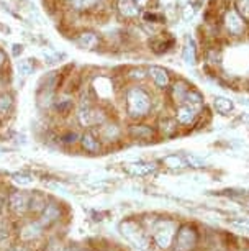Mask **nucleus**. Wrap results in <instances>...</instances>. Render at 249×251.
Wrapping results in <instances>:
<instances>
[{"mask_svg": "<svg viewBox=\"0 0 249 251\" xmlns=\"http://www.w3.org/2000/svg\"><path fill=\"white\" fill-rule=\"evenodd\" d=\"M153 94L143 86H130L125 91V112L131 120L139 122L153 112Z\"/></svg>", "mask_w": 249, "mask_h": 251, "instance_id": "nucleus-1", "label": "nucleus"}, {"mask_svg": "<svg viewBox=\"0 0 249 251\" xmlns=\"http://www.w3.org/2000/svg\"><path fill=\"white\" fill-rule=\"evenodd\" d=\"M218 26L220 35L229 40H239L249 33V22L244 20L233 5H226L218 13Z\"/></svg>", "mask_w": 249, "mask_h": 251, "instance_id": "nucleus-2", "label": "nucleus"}, {"mask_svg": "<svg viewBox=\"0 0 249 251\" xmlns=\"http://www.w3.org/2000/svg\"><path fill=\"white\" fill-rule=\"evenodd\" d=\"M177 228H179L177 222H174L171 219H159L153 224L149 236H151L153 243L156 245L159 250L167 251L172 248Z\"/></svg>", "mask_w": 249, "mask_h": 251, "instance_id": "nucleus-3", "label": "nucleus"}, {"mask_svg": "<svg viewBox=\"0 0 249 251\" xmlns=\"http://www.w3.org/2000/svg\"><path fill=\"white\" fill-rule=\"evenodd\" d=\"M120 233L139 251H148L151 248V236L143 228V225L138 220H123L120 224Z\"/></svg>", "mask_w": 249, "mask_h": 251, "instance_id": "nucleus-4", "label": "nucleus"}, {"mask_svg": "<svg viewBox=\"0 0 249 251\" xmlns=\"http://www.w3.org/2000/svg\"><path fill=\"white\" fill-rule=\"evenodd\" d=\"M200 245V231L194 224H181L172 243V251H197Z\"/></svg>", "mask_w": 249, "mask_h": 251, "instance_id": "nucleus-5", "label": "nucleus"}, {"mask_svg": "<svg viewBox=\"0 0 249 251\" xmlns=\"http://www.w3.org/2000/svg\"><path fill=\"white\" fill-rule=\"evenodd\" d=\"M172 115L174 118L179 123L181 128H195L197 125L200 123V118H202V113H204V108H199V107H194V105H189V103H182V105H177V107H172Z\"/></svg>", "mask_w": 249, "mask_h": 251, "instance_id": "nucleus-6", "label": "nucleus"}, {"mask_svg": "<svg viewBox=\"0 0 249 251\" xmlns=\"http://www.w3.org/2000/svg\"><path fill=\"white\" fill-rule=\"evenodd\" d=\"M194 87L189 80L185 79H174L171 87H169V100H171L172 107H177V105H182V103H185V99H187V94H189L190 89Z\"/></svg>", "mask_w": 249, "mask_h": 251, "instance_id": "nucleus-7", "label": "nucleus"}, {"mask_svg": "<svg viewBox=\"0 0 249 251\" xmlns=\"http://www.w3.org/2000/svg\"><path fill=\"white\" fill-rule=\"evenodd\" d=\"M148 77L151 79L153 86L159 89V91L167 92L172 84V75L167 69L161 68V66H149L148 68Z\"/></svg>", "mask_w": 249, "mask_h": 251, "instance_id": "nucleus-8", "label": "nucleus"}, {"mask_svg": "<svg viewBox=\"0 0 249 251\" xmlns=\"http://www.w3.org/2000/svg\"><path fill=\"white\" fill-rule=\"evenodd\" d=\"M156 131L162 138H174V136L179 135L181 126L176 118H174V115H161L158 118Z\"/></svg>", "mask_w": 249, "mask_h": 251, "instance_id": "nucleus-9", "label": "nucleus"}, {"mask_svg": "<svg viewBox=\"0 0 249 251\" xmlns=\"http://www.w3.org/2000/svg\"><path fill=\"white\" fill-rule=\"evenodd\" d=\"M128 135L136 141H154L158 136V131L154 126L146 125V123H133L128 128Z\"/></svg>", "mask_w": 249, "mask_h": 251, "instance_id": "nucleus-10", "label": "nucleus"}, {"mask_svg": "<svg viewBox=\"0 0 249 251\" xmlns=\"http://www.w3.org/2000/svg\"><path fill=\"white\" fill-rule=\"evenodd\" d=\"M115 8L116 13L126 22H135L141 17L139 7L135 3V0H115Z\"/></svg>", "mask_w": 249, "mask_h": 251, "instance_id": "nucleus-11", "label": "nucleus"}, {"mask_svg": "<svg viewBox=\"0 0 249 251\" xmlns=\"http://www.w3.org/2000/svg\"><path fill=\"white\" fill-rule=\"evenodd\" d=\"M123 169L131 176L136 177H144L153 174L158 169L156 163H151V161H136V163H128L123 166Z\"/></svg>", "mask_w": 249, "mask_h": 251, "instance_id": "nucleus-12", "label": "nucleus"}, {"mask_svg": "<svg viewBox=\"0 0 249 251\" xmlns=\"http://www.w3.org/2000/svg\"><path fill=\"white\" fill-rule=\"evenodd\" d=\"M176 45H177L176 38L171 36L169 33H161V35H156L151 41H149L151 50L154 51V53H158V54L167 53V51L174 50V48H176Z\"/></svg>", "mask_w": 249, "mask_h": 251, "instance_id": "nucleus-13", "label": "nucleus"}, {"mask_svg": "<svg viewBox=\"0 0 249 251\" xmlns=\"http://www.w3.org/2000/svg\"><path fill=\"white\" fill-rule=\"evenodd\" d=\"M81 145L84 151L91 154H98L102 151V140L98 133H95L93 130H87L86 133L81 136Z\"/></svg>", "mask_w": 249, "mask_h": 251, "instance_id": "nucleus-14", "label": "nucleus"}, {"mask_svg": "<svg viewBox=\"0 0 249 251\" xmlns=\"http://www.w3.org/2000/svg\"><path fill=\"white\" fill-rule=\"evenodd\" d=\"M182 59L189 66H195L199 63V45L192 36H185L184 46H182Z\"/></svg>", "mask_w": 249, "mask_h": 251, "instance_id": "nucleus-15", "label": "nucleus"}, {"mask_svg": "<svg viewBox=\"0 0 249 251\" xmlns=\"http://www.w3.org/2000/svg\"><path fill=\"white\" fill-rule=\"evenodd\" d=\"M8 205H10V208L17 215H22L23 212H26L28 207H30V196L20 191L13 192L10 194V197H8Z\"/></svg>", "mask_w": 249, "mask_h": 251, "instance_id": "nucleus-16", "label": "nucleus"}, {"mask_svg": "<svg viewBox=\"0 0 249 251\" xmlns=\"http://www.w3.org/2000/svg\"><path fill=\"white\" fill-rule=\"evenodd\" d=\"M59 219H61L59 205H58V203H54V202H49V203H46L43 212H41L40 224H41V226H49V225H53L54 222H58Z\"/></svg>", "mask_w": 249, "mask_h": 251, "instance_id": "nucleus-17", "label": "nucleus"}, {"mask_svg": "<svg viewBox=\"0 0 249 251\" xmlns=\"http://www.w3.org/2000/svg\"><path fill=\"white\" fill-rule=\"evenodd\" d=\"M121 135V128L116 123H112L107 120L103 125H100V130H98V136H100L102 143H109V141H116Z\"/></svg>", "mask_w": 249, "mask_h": 251, "instance_id": "nucleus-18", "label": "nucleus"}, {"mask_svg": "<svg viewBox=\"0 0 249 251\" xmlns=\"http://www.w3.org/2000/svg\"><path fill=\"white\" fill-rule=\"evenodd\" d=\"M74 41H76V45L82 50H93V48H97L98 43H100V38H98L97 33H93V31H82L76 36Z\"/></svg>", "mask_w": 249, "mask_h": 251, "instance_id": "nucleus-19", "label": "nucleus"}, {"mask_svg": "<svg viewBox=\"0 0 249 251\" xmlns=\"http://www.w3.org/2000/svg\"><path fill=\"white\" fill-rule=\"evenodd\" d=\"M161 163L164 164V168L172 169V171H182V169L187 168L184 156H181V154H177V153L164 156V158L161 159Z\"/></svg>", "mask_w": 249, "mask_h": 251, "instance_id": "nucleus-20", "label": "nucleus"}, {"mask_svg": "<svg viewBox=\"0 0 249 251\" xmlns=\"http://www.w3.org/2000/svg\"><path fill=\"white\" fill-rule=\"evenodd\" d=\"M211 103H213L215 112L220 113V115H229V113L234 110V102L231 99L223 97V96H217Z\"/></svg>", "mask_w": 249, "mask_h": 251, "instance_id": "nucleus-21", "label": "nucleus"}, {"mask_svg": "<svg viewBox=\"0 0 249 251\" xmlns=\"http://www.w3.org/2000/svg\"><path fill=\"white\" fill-rule=\"evenodd\" d=\"M54 108L59 115H69L74 108V99L68 96V94H64V96H61L54 100Z\"/></svg>", "mask_w": 249, "mask_h": 251, "instance_id": "nucleus-22", "label": "nucleus"}, {"mask_svg": "<svg viewBox=\"0 0 249 251\" xmlns=\"http://www.w3.org/2000/svg\"><path fill=\"white\" fill-rule=\"evenodd\" d=\"M41 230H43V226H41V224L38 222V224H26L23 228L20 230V236H22V240H25V241H30L33 238H38V236L41 235Z\"/></svg>", "mask_w": 249, "mask_h": 251, "instance_id": "nucleus-23", "label": "nucleus"}, {"mask_svg": "<svg viewBox=\"0 0 249 251\" xmlns=\"http://www.w3.org/2000/svg\"><path fill=\"white\" fill-rule=\"evenodd\" d=\"M205 61L206 64L213 66V68H217V66L222 63V50L218 48V46H208V48H205Z\"/></svg>", "mask_w": 249, "mask_h": 251, "instance_id": "nucleus-24", "label": "nucleus"}, {"mask_svg": "<svg viewBox=\"0 0 249 251\" xmlns=\"http://www.w3.org/2000/svg\"><path fill=\"white\" fill-rule=\"evenodd\" d=\"M102 0H70V5H72L79 12L86 10H93L95 7H100Z\"/></svg>", "mask_w": 249, "mask_h": 251, "instance_id": "nucleus-25", "label": "nucleus"}, {"mask_svg": "<svg viewBox=\"0 0 249 251\" xmlns=\"http://www.w3.org/2000/svg\"><path fill=\"white\" fill-rule=\"evenodd\" d=\"M12 181L13 184H17L18 187H30L35 184V177L26 173H15L12 176Z\"/></svg>", "mask_w": 249, "mask_h": 251, "instance_id": "nucleus-26", "label": "nucleus"}, {"mask_svg": "<svg viewBox=\"0 0 249 251\" xmlns=\"http://www.w3.org/2000/svg\"><path fill=\"white\" fill-rule=\"evenodd\" d=\"M184 159H185L187 168H190V169H205L206 168L205 159L197 154H185Z\"/></svg>", "mask_w": 249, "mask_h": 251, "instance_id": "nucleus-27", "label": "nucleus"}, {"mask_svg": "<svg viewBox=\"0 0 249 251\" xmlns=\"http://www.w3.org/2000/svg\"><path fill=\"white\" fill-rule=\"evenodd\" d=\"M13 107V99L10 94H2L0 96V117H5L12 112Z\"/></svg>", "mask_w": 249, "mask_h": 251, "instance_id": "nucleus-28", "label": "nucleus"}, {"mask_svg": "<svg viewBox=\"0 0 249 251\" xmlns=\"http://www.w3.org/2000/svg\"><path fill=\"white\" fill-rule=\"evenodd\" d=\"M45 205H46V199L41 197L40 194H33V196H30V207H28V210L43 212Z\"/></svg>", "mask_w": 249, "mask_h": 251, "instance_id": "nucleus-29", "label": "nucleus"}, {"mask_svg": "<svg viewBox=\"0 0 249 251\" xmlns=\"http://www.w3.org/2000/svg\"><path fill=\"white\" fill-rule=\"evenodd\" d=\"M233 7L244 20L249 22V0H233Z\"/></svg>", "mask_w": 249, "mask_h": 251, "instance_id": "nucleus-30", "label": "nucleus"}, {"mask_svg": "<svg viewBox=\"0 0 249 251\" xmlns=\"http://www.w3.org/2000/svg\"><path fill=\"white\" fill-rule=\"evenodd\" d=\"M59 141H61V143H64V145H76L77 141H81V136H79L76 131L68 130V131H64V133L59 136Z\"/></svg>", "mask_w": 249, "mask_h": 251, "instance_id": "nucleus-31", "label": "nucleus"}, {"mask_svg": "<svg viewBox=\"0 0 249 251\" xmlns=\"http://www.w3.org/2000/svg\"><path fill=\"white\" fill-rule=\"evenodd\" d=\"M148 77V69L144 68H133L128 71V79L135 80V82H139V80Z\"/></svg>", "mask_w": 249, "mask_h": 251, "instance_id": "nucleus-32", "label": "nucleus"}, {"mask_svg": "<svg viewBox=\"0 0 249 251\" xmlns=\"http://www.w3.org/2000/svg\"><path fill=\"white\" fill-rule=\"evenodd\" d=\"M153 2H154V0H135V3L139 7V10H141V12H148V10H151Z\"/></svg>", "mask_w": 249, "mask_h": 251, "instance_id": "nucleus-33", "label": "nucleus"}, {"mask_svg": "<svg viewBox=\"0 0 249 251\" xmlns=\"http://www.w3.org/2000/svg\"><path fill=\"white\" fill-rule=\"evenodd\" d=\"M231 225L233 226H238V228H243V230L249 231V219H246V220H241V219L231 220Z\"/></svg>", "mask_w": 249, "mask_h": 251, "instance_id": "nucleus-34", "label": "nucleus"}, {"mask_svg": "<svg viewBox=\"0 0 249 251\" xmlns=\"http://www.w3.org/2000/svg\"><path fill=\"white\" fill-rule=\"evenodd\" d=\"M30 61V59H28ZM28 61H25V63H20L18 64V69H20V73L23 74V75H28L31 73V69H33V66H31V63H28Z\"/></svg>", "mask_w": 249, "mask_h": 251, "instance_id": "nucleus-35", "label": "nucleus"}, {"mask_svg": "<svg viewBox=\"0 0 249 251\" xmlns=\"http://www.w3.org/2000/svg\"><path fill=\"white\" fill-rule=\"evenodd\" d=\"M46 251H63V246H61V243H58V241H51Z\"/></svg>", "mask_w": 249, "mask_h": 251, "instance_id": "nucleus-36", "label": "nucleus"}, {"mask_svg": "<svg viewBox=\"0 0 249 251\" xmlns=\"http://www.w3.org/2000/svg\"><path fill=\"white\" fill-rule=\"evenodd\" d=\"M7 238H8V230L5 226H0V245H2Z\"/></svg>", "mask_w": 249, "mask_h": 251, "instance_id": "nucleus-37", "label": "nucleus"}, {"mask_svg": "<svg viewBox=\"0 0 249 251\" xmlns=\"http://www.w3.org/2000/svg\"><path fill=\"white\" fill-rule=\"evenodd\" d=\"M48 187H49V189H54V191H64V192L68 191V189H66V187L63 186V184H58V182H56V184H54V182H49V184H48Z\"/></svg>", "mask_w": 249, "mask_h": 251, "instance_id": "nucleus-38", "label": "nucleus"}, {"mask_svg": "<svg viewBox=\"0 0 249 251\" xmlns=\"http://www.w3.org/2000/svg\"><path fill=\"white\" fill-rule=\"evenodd\" d=\"M239 120H241L243 123H246V125H249V113H243V115H239Z\"/></svg>", "mask_w": 249, "mask_h": 251, "instance_id": "nucleus-39", "label": "nucleus"}, {"mask_svg": "<svg viewBox=\"0 0 249 251\" xmlns=\"http://www.w3.org/2000/svg\"><path fill=\"white\" fill-rule=\"evenodd\" d=\"M3 63H5V54H3V51H0V68L3 66Z\"/></svg>", "mask_w": 249, "mask_h": 251, "instance_id": "nucleus-40", "label": "nucleus"}, {"mask_svg": "<svg viewBox=\"0 0 249 251\" xmlns=\"http://www.w3.org/2000/svg\"><path fill=\"white\" fill-rule=\"evenodd\" d=\"M64 251H82L81 248H77V246H69L68 250H64Z\"/></svg>", "mask_w": 249, "mask_h": 251, "instance_id": "nucleus-41", "label": "nucleus"}, {"mask_svg": "<svg viewBox=\"0 0 249 251\" xmlns=\"http://www.w3.org/2000/svg\"><path fill=\"white\" fill-rule=\"evenodd\" d=\"M241 103H243V105H248L249 107V99H241Z\"/></svg>", "mask_w": 249, "mask_h": 251, "instance_id": "nucleus-42", "label": "nucleus"}, {"mask_svg": "<svg viewBox=\"0 0 249 251\" xmlns=\"http://www.w3.org/2000/svg\"><path fill=\"white\" fill-rule=\"evenodd\" d=\"M3 203H5V202H3V199H2V197H0V212H2V210H3Z\"/></svg>", "mask_w": 249, "mask_h": 251, "instance_id": "nucleus-43", "label": "nucleus"}, {"mask_svg": "<svg viewBox=\"0 0 249 251\" xmlns=\"http://www.w3.org/2000/svg\"><path fill=\"white\" fill-rule=\"evenodd\" d=\"M244 203H246V205L249 207V199H246V201H244Z\"/></svg>", "mask_w": 249, "mask_h": 251, "instance_id": "nucleus-44", "label": "nucleus"}, {"mask_svg": "<svg viewBox=\"0 0 249 251\" xmlns=\"http://www.w3.org/2000/svg\"><path fill=\"white\" fill-rule=\"evenodd\" d=\"M82 251H91V250H82Z\"/></svg>", "mask_w": 249, "mask_h": 251, "instance_id": "nucleus-45", "label": "nucleus"}]
</instances>
